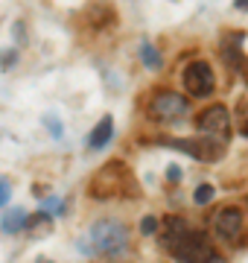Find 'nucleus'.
<instances>
[{
  "mask_svg": "<svg viewBox=\"0 0 248 263\" xmlns=\"http://www.w3.org/2000/svg\"><path fill=\"white\" fill-rule=\"evenodd\" d=\"M181 82H184V91L196 97V100H208L216 91V73H213L210 62H204V59H196V62L184 67Z\"/></svg>",
  "mask_w": 248,
  "mask_h": 263,
  "instance_id": "obj_6",
  "label": "nucleus"
},
{
  "mask_svg": "<svg viewBox=\"0 0 248 263\" xmlns=\"http://www.w3.org/2000/svg\"><path fill=\"white\" fill-rule=\"evenodd\" d=\"M140 193L134 184V176L126 161H108L94 173L88 184V196L96 202H111V199H134Z\"/></svg>",
  "mask_w": 248,
  "mask_h": 263,
  "instance_id": "obj_1",
  "label": "nucleus"
},
{
  "mask_svg": "<svg viewBox=\"0 0 248 263\" xmlns=\"http://www.w3.org/2000/svg\"><path fill=\"white\" fill-rule=\"evenodd\" d=\"M213 193H216V190L210 187V184H199V187L193 190V202H196V205H210V202H213Z\"/></svg>",
  "mask_w": 248,
  "mask_h": 263,
  "instance_id": "obj_15",
  "label": "nucleus"
},
{
  "mask_svg": "<svg viewBox=\"0 0 248 263\" xmlns=\"http://www.w3.org/2000/svg\"><path fill=\"white\" fill-rule=\"evenodd\" d=\"M44 126H47L50 129V135H53V138H61V120H58L56 114H44Z\"/></svg>",
  "mask_w": 248,
  "mask_h": 263,
  "instance_id": "obj_18",
  "label": "nucleus"
},
{
  "mask_svg": "<svg viewBox=\"0 0 248 263\" xmlns=\"http://www.w3.org/2000/svg\"><path fill=\"white\" fill-rule=\"evenodd\" d=\"M111 138H114V117L105 114V117H99V123H96L94 129H91V135H88V149H105L111 143Z\"/></svg>",
  "mask_w": 248,
  "mask_h": 263,
  "instance_id": "obj_12",
  "label": "nucleus"
},
{
  "mask_svg": "<svg viewBox=\"0 0 248 263\" xmlns=\"http://www.w3.org/2000/svg\"><path fill=\"white\" fill-rule=\"evenodd\" d=\"M210 226H213V234L219 237L222 243H239L242 231H245V211L239 205H225L213 214Z\"/></svg>",
  "mask_w": 248,
  "mask_h": 263,
  "instance_id": "obj_7",
  "label": "nucleus"
},
{
  "mask_svg": "<svg viewBox=\"0 0 248 263\" xmlns=\"http://www.w3.org/2000/svg\"><path fill=\"white\" fill-rule=\"evenodd\" d=\"M12 199V181L0 179V208H6V202Z\"/></svg>",
  "mask_w": 248,
  "mask_h": 263,
  "instance_id": "obj_19",
  "label": "nucleus"
},
{
  "mask_svg": "<svg viewBox=\"0 0 248 263\" xmlns=\"http://www.w3.org/2000/svg\"><path fill=\"white\" fill-rule=\"evenodd\" d=\"M196 132L201 138H210L216 143H228L231 141V111L228 105L213 103L208 108H201L196 117Z\"/></svg>",
  "mask_w": 248,
  "mask_h": 263,
  "instance_id": "obj_5",
  "label": "nucleus"
},
{
  "mask_svg": "<svg viewBox=\"0 0 248 263\" xmlns=\"http://www.w3.org/2000/svg\"><path fill=\"white\" fill-rule=\"evenodd\" d=\"M18 59H20V53H18L15 47H9V50H0V70H12Z\"/></svg>",
  "mask_w": 248,
  "mask_h": 263,
  "instance_id": "obj_16",
  "label": "nucleus"
},
{
  "mask_svg": "<svg viewBox=\"0 0 248 263\" xmlns=\"http://www.w3.org/2000/svg\"><path fill=\"white\" fill-rule=\"evenodd\" d=\"M222 62L231 70H245V53H242V32H228L219 44Z\"/></svg>",
  "mask_w": 248,
  "mask_h": 263,
  "instance_id": "obj_9",
  "label": "nucleus"
},
{
  "mask_svg": "<svg viewBox=\"0 0 248 263\" xmlns=\"http://www.w3.org/2000/svg\"><path fill=\"white\" fill-rule=\"evenodd\" d=\"M85 15H88V24H91L94 29H108V27L117 24V12L111 9L105 0H94V3L85 9Z\"/></svg>",
  "mask_w": 248,
  "mask_h": 263,
  "instance_id": "obj_11",
  "label": "nucleus"
},
{
  "mask_svg": "<svg viewBox=\"0 0 248 263\" xmlns=\"http://www.w3.org/2000/svg\"><path fill=\"white\" fill-rule=\"evenodd\" d=\"M27 219H29V214L24 211V208H9V211L3 214V219H0V231H3V234L27 231Z\"/></svg>",
  "mask_w": 248,
  "mask_h": 263,
  "instance_id": "obj_13",
  "label": "nucleus"
},
{
  "mask_svg": "<svg viewBox=\"0 0 248 263\" xmlns=\"http://www.w3.org/2000/svg\"><path fill=\"white\" fill-rule=\"evenodd\" d=\"M234 6H237L239 12H248V0H234Z\"/></svg>",
  "mask_w": 248,
  "mask_h": 263,
  "instance_id": "obj_22",
  "label": "nucleus"
},
{
  "mask_svg": "<svg viewBox=\"0 0 248 263\" xmlns=\"http://www.w3.org/2000/svg\"><path fill=\"white\" fill-rule=\"evenodd\" d=\"M187 111H190V100L184 94H178V91H170V88L152 91L149 103H146V114L155 123H172L178 117H184Z\"/></svg>",
  "mask_w": 248,
  "mask_h": 263,
  "instance_id": "obj_4",
  "label": "nucleus"
},
{
  "mask_svg": "<svg viewBox=\"0 0 248 263\" xmlns=\"http://www.w3.org/2000/svg\"><path fill=\"white\" fill-rule=\"evenodd\" d=\"M167 179H170V184H178L181 181V167L178 164H170L167 167Z\"/></svg>",
  "mask_w": 248,
  "mask_h": 263,
  "instance_id": "obj_20",
  "label": "nucleus"
},
{
  "mask_svg": "<svg viewBox=\"0 0 248 263\" xmlns=\"http://www.w3.org/2000/svg\"><path fill=\"white\" fill-rule=\"evenodd\" d=\"M161 143L187 152L196 161H210V164H216L225 155V143H216L210 138H201V135H196V138H161Z\"/></svg>",
  "mask_w": 248,
  "mask_h": 263,
  "instance_id": "obj_8",
  "label": "nucleus"
},
{
  "mask_svg": "<svg viewBox=\"0 0 248 263\" xmlns=\"http://www.w3.org/2000/svg\"><path fill=\"white\" fill-rule=\"evenodd\" d=\"M187 219L184 216H178V214H170V216H163L161 219V249L163 252H170L172 246L181 240V234L187 231Z\"/></svg>",
  "mask_w": 248,
  "mask_h": 263,
  "instance_id": "obj_10",
  "label": "nucleus"
},
{
  "mask_svg": "<svg viewBox=\"0 0 248 263\" xmlns=\"http://www.w3.org/2000/svg\"><path fill=\"white\" fill-rule=\"evenodd\" d=\"M167 254H172L178 263H213L216 260V249L210 243L208 231H199V228H187L181 234V240L172 246Z\"/></svg>",
  "mask_w": 248,
  "mask_h": 263,
  "instance_id": "obj_3",
  "label": "nucleus"
},
{
  "mask_svg": "<svg viewBox=\"0 0 248 263\" xmlns=\"http://www.w3.org/2000/svg\"><path fill=\"white\" fill-rule=\"evenodd\" d=\"M88 240H91L88 254H99V257H108V260H123L129 249H132V234L120 219L94 222L88 228Z\"/></svg>",
  "mask_w": 248,
  "mask_h": 263,
  "instance_id": "obj_2",
  "label": "nucleus"
},
{
  "mask_svg": "<svg viewBox=\"0 0 248 263\" xmlns=\"http://www.w3.org/2000/svg\"><path fill=\"white\" fill-rule=\"evenodd\" d=\"M12 32H15V41L27 44V27H24V24H15V27H12Z\"/></svg>",
  "mask_w": 248,
  "mask_h": 263,
  "instance_id": "obj_21",
  "label": "nucleus"
},
{
  "mask_svg": "<svg viewBox=\"0 0 248 263\" xmlns=\"http://www.w3.org/2000/svg\"><path fill=\"white\" fill-rule=\"evenodd\" d=\"M38 263H53V260H38Z\"/></svg>",
  "mask_w": 248,
  "mask_h": 263,
  "instance_id": "obj_23",
  "label": "nucleus"
},
{
  "mask_svg": "<svg viewBox=\"0 0 248 263\" xmlns=\"http://www.w3.org/2000/svg\"><path fill=\"white\" fill-rule=\"evenodd\" d=\"M158 228H161V222H158V216H143L140 219V234H146V237H152V234H158Z\"/></svg>",
  "mask_w": 248,
  "mask_h": 263,
  "instance_id": "obj_17",
  "label": "nucleus"
},
{
  "mask_svg": "<svg viewBox=\"0 0 248 263\" xmlns=\"http://www.w3.org/2000/svg\"><path fill=\"white\" fill-rule=\"evenodd\" d=\"M137 53H140V62H143V65L149 67V70H161V67H163V56H161V50L155 47L152 41H140Z\"/></svg>",
  "mask_w": 248,
  "mask_h": 263,
  "instance_id": "obj_14",
  "label": "nucleus"
}]
</instances>
